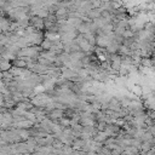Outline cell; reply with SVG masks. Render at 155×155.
Here are the masks:
<instances>
[{
  "instance_id": "5",
  "label": "cell",
  "mask_w": 155,
  "mask_h": 155,
  "mask_svg": "<svg viewBox=\"0 0 155 155\" xmlns=\"http://www.w3.org/2000/svg\"><path fill=\"white\" fill-rule=\"evenodd\" d=\"M109 1H111V0H101L102 4H103V2H109Z\"/></svg>"
},
{
  "instance_id": "1",
  "label": "cell",
  "mask_w": 155,
  "mask_h": 155,
  "mask_svg": "<svg viewBox=\"0 0 155 155\" xmlns=\"http://www.w3.org/2000/svg\"><path fill=\"white\" fill-rule=\"evenodd\" d=\"M30 25L34 27L36 30L41 31L45 29V23H44V18L39 17V16H31L30 17Z\"/></svg>"
},
{
  "instance_id": "7",
  "label": "cell",
  "mask_w": 155,
  "mask_h": 155,
  "mask_svg": "<svg viewBox=\"0 0 155 155\" xmlns=\"http://www.w3.org/2000/svg\"><path fill=\"white\" fill-rule=\"evenodd\" d=\"M64 1H71V0H64Z\"/></svg>"
},
{
  "instance_id": "4",
  "label": "cell",
  "mask_w": 155,
  "mask_h": 155,
  "mask_svg": "<svg viewBox=\"0 0 155 155\" xmlns=\"http://www.w3.org/2000/svg\"><path fill=\"white\" fill-rule=\"evenodd\" d=\"M12 68V63L10 62V59L1 57V71H8Z\"/></svg>"
},
{
  "instance_id": "3",
  "label": "cell",
  "mask_w": 155,
  "mask_h": 155,
  "mask_svg": "<svg viewBox=\"0 0 155 155\" xmlns=\"http://www.w3.org/2000/svg\"><path fill=\"white\" fill-rule=\"evenodd\" d=\"M102 8L99 7V8H93V10H91L86 16L90 18V19H92V21H94V19H97V18H99L101 16H102Z\"/></svg>"
},
{
  "instance_id": "2",
  "label": "cell",
  "mask_w": 155,
  "mask_h": 155,
  "mask_svg": "<svg viewBox=\"0 0 155 155\" xmlns=\"http://www.w3.org/2000/svg\"><path fill=\"white\" fill-rule=\"evenodd\" d=\"M12 67L15 68H21V69H28V63L23 58H15L11 61Z\"/></svg>"
},
{
  "instance_id": "6",
  "label": "cell",
  "mask_w": 155,
  "mask_h": 155,
  "mask_svg": "<svg viewBox=\"0 0 155 155\" xmlns=\"http://www.w3.org/2000/svg\"><path fill=\"white\" fill-rule=\"evenodd\" d=\"M57 1H58V2H62V1H64V0H57Z\"/></svg>"
}]
</instances>
